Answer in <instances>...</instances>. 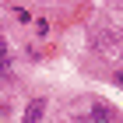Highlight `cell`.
<instances>
[{"instance_id": "6da1fadb", "label": "cell", "mask_w": 123, "mask_h": 123, "mask_svg": "<svg viewBox=\"0 0 123 123\" xmlns=\"http://www.w3.org/2000/svg\"><path fill=\"white\" fill-rule=\"evenodd\" d=\"M46 109H49V98H46V95H35V98L25 105V116H21V123H39L42 116H46Z\"/></svg>"}, {"instance_id": "7a4b0ae2", "label": "cell", "mask_w": 123, "mask_h": 123, "mask_svg": "<svg viewBox=\"0 0 123 123\" xmlns=\"http://www.w3.org/2000/svg\"><path fill=\"white\" fill-rule=\"evenodd\" d=\"M116 113L109 102H92V123H113Z\"/></svg>"}, {"instance_id": "3957f363", "label": "cell", "mask_w": 123, "mask_h": 123, "mask_svg": "<svg viewBox=\"0 0 123 123\" xmlns=\"http://www.w3.org/2000/svg\"><path fill=\"white\" fill-rule=\"evenodd\" d=\"M11 70H14V56H11L7 49H4V53H0V77H7Z\"/></svg>"}, {"instance_id": "277c9868", "label": "cell", "mask_w": 123, "mask_h": 123, "mask_svg": "<svg viewBox=\"0 0 123 123\" xmlns=\"http://www.w3.org/2000/svg\"><path fill=\"white\" fill-rule=\"evenodd\" d=\"M35 32H39V35H46V32H49V21L39 18V21H35Z\"/></svg>"}, {"instance_id": "5b68a950", "label": "cell", "mask_w": 123, "mask_h": 123, "mask_svg": "<svg viewBox=\"0 0 123 123\" xmlns=\"http://www.w3.org/2000/svg\"><path fill=\"white\" fill-rule=\"evenodd\" d=\"M4 49H7V42H4V32H0V53H4Z\"/></svg>"}]
</instances>
